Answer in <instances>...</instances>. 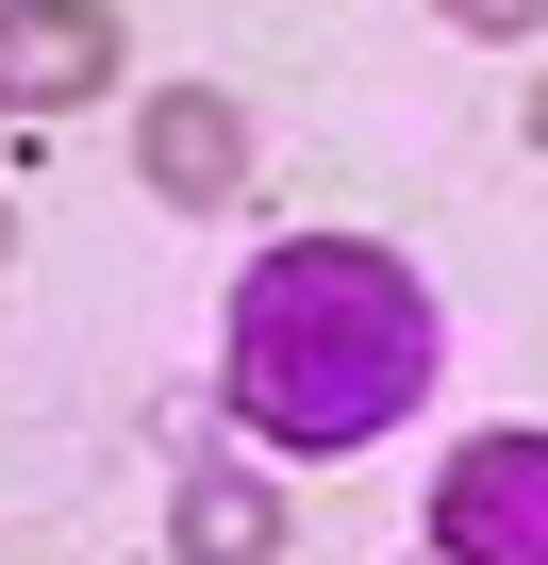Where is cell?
Listing matches in <instances>:
<instances>
[{
	"label": "cell",
	"instance_id": "1",
	"mask_svg": "<svg viewBox=\"0 0 548 565\" xmlns=\"http://www.w3.org/2000/svg\"><path fill=\"white\" fill-rule=\"evenodd\" d=\"M432 366H449V333H432V282L399 249H366V233L249 249V282H233V416L266 449H300V466L383 449L432 399Z\"/></svg>",
	"mask_w": 548,
	"mask_h": 565
},
{
	"label": "cell",
	"instance_id": "2",
	"mask_svg": "<svg viewBox=\"0 0 548 565\" xmlns=\"http://www.w3.org/2000/svg\"><path fill=\"white\" fill-rule=\"evenodd\" d=\"M432 565H548V433H465L449 449Z\"/></svg>",
	"mask_w": 548,
	"mask_h": 565
},
{
	"label": "cell",
	"instance_id": "3",
	"mask_svg": "<svg viewBox=\"0 0 548 565\" xmlns=\"http://www.w3.org/2000/svg\"><path fill=\"white\" fill-rule=\"evenodd\" d=\"M133 167H150L183 216H216V200L249 183V100H233V84H166V100H133Z\"/></svg>",
	"mask_w": 548,
	"mask_h": 565
},
{
	"label": "cell",
	"instance_id": "4",
	"mask_svg": "<svg viewBox=\"0 0 548 565\" xmlns=\"http://www.w3.org/2000/svg\"><path fill=\"white\" fill-rule=\"evenodd\" d=\"M100 84H117V18H84V0L0 18V100H100Z\"/></svg>",
	"mask_w": 548,
	"mask_h": 565
},
{
	"label": "cell",
	"instance_id": "5",
	"mask_svg": "<svg viewBox=\"0 0 548 565\" xmlns=\"http://www.w3.org/2000/svg\"><path fill=\"white\" fill-rule=\"evenodd\" d=\"M166 548H183V565H266V548H283V499H266L249 466H200V482L166 499Z\"/></svg>",
	"mask_w": 548,
	"mask_h": 565
},
{
	"label": "cell",
	"instance_id": "6",
	"mask_svg": "<svg viewBox=\"0 0 548 565\" xmlns=\"http://www.w3.org/2000/svg\"><path fill=\"white\" fill-rule=\"evenodd\" d=\"M531 150H548V84H531Z\"/></svg>",
	"mask_w": 548,
	"mask_h": 565
},
{
	"label": "cell",
	"instance_id": "7",
	"mask_svg": "<svg viewBox=\"0 0 548 565\" xmlns=\"http://www.w3.org/2000/svg\"><path fill=\"white\" fill-rule=\"evenodd\" d=\"M0 249H18V216H0Z\"/></svg>",
	"mask_w": 548,
	"mask_h": 565
}]
</instances>
